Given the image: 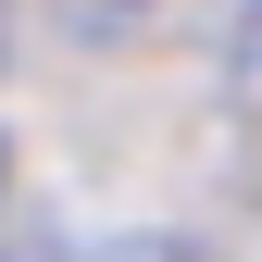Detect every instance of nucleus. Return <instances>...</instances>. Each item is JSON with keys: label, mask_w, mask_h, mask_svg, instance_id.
Instances as JSON below:
<instances>
[{"label": "nucleus", "mask_w": 262, "mask_h": 262, "mask_svg": "<svg viewBox=\"0 0 262 262\" xmlns=\"http://www.w3.org/2000/svg\"><path fill=\"white\" fill-rule=\"evenodd\" d=\"M125 262H162V250H125Z\"/></svg>", "instance_id": "nucleus-2"}, {"label": "nucleus", "mask_w": 262, "mask_h": 262, "mask_svg": "<svg viewBox=\"0 0 262 262\" xmlns=\"http://www.w3.org/2000/svg\"><path fill=\"white\" fill-rule=\"evenodd\" d=\"M88 13H100V25H113V13H150V0H88Z\"/></svg>", "instance_id": "nucleus-1"}]
</instances>
